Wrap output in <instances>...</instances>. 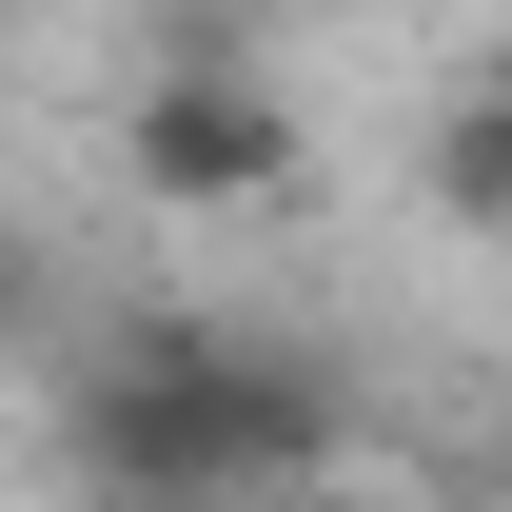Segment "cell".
<instances>
[{
    "mask_svg": "<svg viewBox=\"0 0 512 512\" xmlns=\"http://www.w3.org/2000/svg\"><path fill=\"white\" fill-rule=\"evenodd\" d=\"M316 434H335V394L296 355H237V335H119L60 414L99 512H256L316 473Z\"/></svg>",
    "mask_w": 512,
    "mask_h": 512,
    "instance_id": "6da1fadb",
    "label": "cell"
},
{
    "mask_svg": "<svg viewBox=\"0 0 512 512\" xmlns=\"http://www.w3.org/2000/svg\"><path fill=\"white\" fill-rule=\"evenodd\" d=\"M119 178L158 197V217H256V197L296 178V99L256 60H158L119 99Z\"/></svg>",
    "mask_w": 512,
    "mask_h": 512,
    "instance_id": "7a4b0ae2",
    "label": "cell"
},
{
    "mask_svg": "<svg viewBox=\"0 0 512 512\" xmlns=\"http://www.w3.org/2000/svg\"><path fill=\"white\" fill-rule=\"evenodd\" d=\"M414 197H434L453 237H512V60H473L434 99V138H414Z\"/></svg>",
    "mask_w": 512,
    "mask_h": 512,
    "instance_id": "3957f363",
    "label": "cell"
},
{
    "mask_svg": "<svg viewBox=\"0 0 512 512\" xmlns=\"http://www.w3.org/2000/svg\"><path fill=\"white\" fill-rule=\"evenodd\" d=\"M40 316H60V276H40V256L0 237V335H40Z\"/></svg>",
    "mask_w": 512,
    "mask_h": 512,
    "instance_id": "277c9868",
    "label": "cell"
},
{
    "mask_svg": "<svg viewBox=\"0 0 512 512\" xmlns=\"http://www.w3.org/2000/svg\"><path fill=\"white\" fill-rule=\"evenodd\" d=\"M256 512H394V493H316V473H296V493H256Z\"/></svg>",
    "mask_w": 512,
    "mask_h": 512,
    "instance_id": "5b68a950",
    "label": "cell"
}]
</instances>
